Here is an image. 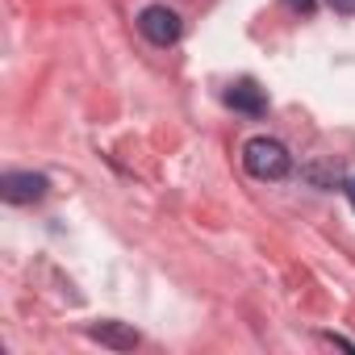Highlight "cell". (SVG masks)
Wrapping results in <instances>:
<instances>
[{
  "mask_svg": "<svg viewBox=\"0 0 355 355\" xmlns=\"http://www.w3.org/2000/svg\"><path fill=\"white\" fill-rule=\"evenodd\" d=\"M243 167L255 175V180H284L293 171V155L280 138H268V134H255L243 142Z\"/></svg>",
  "mask_w": 355,
  "mask_h": 355,
  "instance_id": "6da1fadb",
  "label": "cell"
},
{
  "mask_svg": "<svg viewBox=\"0 0 355 355\" xmlns=\"http://www.w3.org/2000/svg\"><path fill=\"white\" fill-rule=\"evenodd\" d=\"M138 30H142L146 42H155V46H171V42H180L184 21H180V13L167 9V5H146V9L138 13Z\"/></svg>",
  "mask_w": 355,
  "mask_h": 355,
  "instance_id": "7a4b0ae2",
  "label": "cell"
},
{
  "mask_svg": "<svg viewBox=\"0 0 355 355\" xmlns=\"http://www.w3.org/2000/svg\"><path fill=\"white\" fill-rule=\"evenodd\" d=\"M46 189H51V180L38 171H5V180H0V197L9 205H34L46 197Z\"/></svg>",
  "mask_w": 355,
  "mask_h": 355,
  "instance_id": "3957f363",
  "label": "cell"
},
{
  "mask_svg": "<svg viewBox=\"0 0 355 355\" xmlns=\"http://www.w3.org/2000/svg\"><path fill=\"white\" fill-rule=\"evenodd\" d=\"M226 105L234 113H247V117H263L268 113V96H263V88L255 80H234L226 88Z\"/></svg>",
  "mask_w": 355,
  "mask_h": 355,
  "instance_id": "277c9868",
  "label": "cell"
},
{
  "mask_svg": "<svg viewBox=\"0 0 355 355\" xmlns=\"http://www.w3.org/2000/svg\"><path fill=\"white\" fill-rule=\"evenodd\" d=\"M88 338H96L101 347H113V351H134V347H138V330L125 326V322H113V318L92 322V326H88Z\"/></svg>",
  "mask_w": 355,
  "mask_h": 355,
  "instance_id": "5b68a950",
  "label": "cell"
},
{
  "mask_svg": "<svg viewBox=\"0 0 355 355\" xmlns=\"http://www.w3.org/2000/svg\"><path fill=\"white\" fill-rule=\"evenodd\" d=\"M330 9H334V13H347V17H351V13H355V0H330Z\"/></svg>",
  "mask_w": 355,
  "mask_h": 355,
  "instance_id": "8992f818",
  "label": "cell"
},
{
  "mask_svg": "<svg viewBox=\"0 0 355 355\" xmlns=\"http://www.w3.org/2000/svg\"><path fill=\"white\" fill-rule=\"evenodd\" d=\"M288 5H293L297 13H313V5H318V0H288Z\"/></svg>",
  "mask_w": 355,
  "mask_h": 355,
  "instance_id": "52a82bcc",
  "label": "cell"
},
{
  "mask_svg": "<svg viewBox=\"0 0 355 355\" xmlns=\"http://www.w3.org/2000/svg\"><path fill=\"white\" fill-rule=\"evenodd\" d=\"M343 193H347V201H351V209H355V175H351V180L343 184Z\"/></svg>",
  "mask_w": 355,
  "mask_h": 355,
  "instance_id": "ba28073f",
  "label": "cell"
}]
</instances>
